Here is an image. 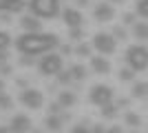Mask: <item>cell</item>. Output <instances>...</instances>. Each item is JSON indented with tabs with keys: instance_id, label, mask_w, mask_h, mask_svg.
<instances>
[{
	"instance_id": "obj_8",
	"label": "cell",
	"mask_w": 148,
	"mask_h": 133,
	"mask_svg": "<svg viewBox=\"0 0 148 133\" xmlns=\"http://www.w3.org/2000/svg\"><path fill=\"white\" fill-rule=\"evenodd\" d=\"M31 118L29 115H25V113H16L11 118V122H9V129H11L13 133H29L31 131Z\"/></svg>"
},
{
	"instance_id": "obj_15",
	"label": "cell",
	"mask_w": 148,
	"mask_h": 133,
	"mask_svg": "<svg viewBox=\"0 0 148 133\" xmlns=\"http://www.w3.org/2000/svg\"><path fill=\"white\" fill-rule=\"evenodd\" d=\"M58 102H60L62 109H71L75 102H77V95H75L73 91H62L60 98H58Z\"/></svg>"
},
{
	"instance_id": "obj_22",
	"label": "cell",
	"mask_w": 148,
	"mask_h": 133,
	"mask_svg": "<svg viewBox=\"0 0 148 133\" xmlns=\"http://www.w3.org/2000/svg\"><path fill=\"white\" fill-rule=\"evenodd\" d=\"M11 47V36L7 31H0V51H7Z\"/></svg>"
},
{
	"instance_id": "obj_36",
	"label": "cell",
	"mask_w": 148,
	"mask_h": 133,
	"mask_svg": "<svg viewBox=\"0 0 148 133\" xmlns=\"http://www.w3.org/2000/svg\"><path fill=\"white\" fill-rule=\"evenodd\" d=\"M5 60H7V51H0V64L5 62Z\"/></svg>"
},
{
	"instance_id": "obj_17",
	"label": "cell",
	"mask_w": 148,
	"mask_h": 133,
	"mask_svg": "<svg viewBox=\"0 0 148 133\" xmlns=\"http://www.w3.org/2000/svg\"><path fill=\"white\" fill-rule=\"evenodd\" d=\"M133 98H148V82H135L133 84Z\"/></svg>"
},
{
	"instance_id": "obj_19",
	"label": "cell",
	"mask_w": 148,
	"mask_h": 133,
	"mask_svg": "<svg viewBox=\"0 0 148 133\" xmlns=\"http://www.w3.org/2000/svg\"><path fill=\"white\" fill-rule=\"evenodd\" d=\"M69 71H71V78H73V80H84V78H86V69H84L82 64H73Z\"/></svg>"
},
{
	"instance_id": "obj_25",
	"label": "cell",
	"mask_w": 148,
	"mask_h": 133,
	"mask_svg": "<svg viewBox=\"0 0 148 133\" xmlns=\"http://www.w3.org/2000/svg\"><path fill=\"white\" fill-rule=\"evenodd\" d=\"M11 104H13L11 98H9L5 91H0V109H5V111H7V109H11Z\"/></svg>"
},
{
	"instance_id": "obj_35",
	"label": "cell",
	"mask_w": 148,
	"mask_h": 133,
	"mask_svg": "<svg viewBox=\"0 0 148 133\" xmlns=\"http://www.w3.org/2000/svg\"><path fill=\"white\" fill-rule=\"evenodd\" d=\"M106 133H122V127H108Z\"/></svg>"
},
{
	"instance_id": "obj_30",
	"label": "cell",
	"mask_w": 148,
	"mask_h": 133,
	"mask_svg": "<svg viewBox=\"0 0 148 133\" xmlns=\"http://www.w3.org/2000/svg\"><path fill=\"white\" fill-rule=\"evenodd\" d=\"M60 102H53V104H49V113H60Z\"/></svg>"
},
{
	"instance_id": "obj_2",
	"label": "cell",
	"mask_w": 148,
	"mask_h": 133,
	"mask_svg": "<svg viewBox=\"0 0 148 133\" xmlns=\"http://www.w3.org/2000/svg\"><path fill=\"white\" fill-rule=\"evenodd\" d=\"M126 62L133 71H146L148 69V49L142 44H133L126 49Z\"/></svg>"
},
{
	"instance_id": "obj_39",
	"label": "cell",
	"mask_w": 148,
	"mask_h": 133,
	"mask_svg": "<svg viewBox=\"0 0 148 133\" xmlns=\"http://www.w3.org/2000/svg\"><path fill=\"white\" fill-rule=\"evenodd\" d=\"M111 2H115V5H122V2H126V0H111Z\"/></svg>"
},
{
	"instance_id": "obj_16",
	"label": "cell",
	"mask_w": 148,
	"mask_h": 133,
	"mask_svg": "<svg viewBox=\"0 0 148 133\" xmlns=\"http://www.w3.org/2000/svg\"><path fill=\"white\" fill-rule=\"evenodd\" d=\"M133 36L137 40H148V22H133Z\"/></svg>"
},
{
	"instance_id": "obj_34",
	"label": "cell",
	"mask_w": 148,
	"mask_h": 133,
	"mask_svg": "<svg viewBox=\"0 0 148 133\" xmlns=\"http://www.w3.org/2000/svg\"><path fill=\"white\" fill-rule=\"evenodd\" d=\"M60 51L64 53V56H66V53H71L73 49H71V44H62V47H60Z\"/></svg>"
},
{
	"instance_id": "obj_31",
	"label": "cell",
	"mask_w": 148,
	"mask_h": 133,
	"mask_svg": "<svg viewBox=\"0 0 148 133\" xmlns=\"http://www.w3.org/2000/svg\"><path fill=\"white\" fill-rule=\"evenodd\" d=\"M135 22V13H126L124 16V25H133Z\"/></svg>"
},
{
	"instance_id": "obj_33",
	"label": "cell",
	"mask_w": 148,
	"mask_h": 133,
	"mask_svg": "<svg viewBox=\"0 0 148 133\" xmlns=\"http://www.w3.org/2000/svg\"><path fill=\"white\" fill-rule=\"evenodd\" d=\"M20 64H25V67H29V64H33V60H31V56H25L22 60H20Z\"/></svg>"
},
{
	"instance_id": "obj_10",
	"label": "cell",
	"mask_w": 148,
	"mask_h": 133,
	"mask_svg": "<svg viewBox=\"0 0 148 133\" xmlns=\"http://www.w3.org/2000/svg\"><path fill=\"white\" fill-rule=\"evenodd\" d=\"M62 18H64V22H66L69 29H75V27H82V22H84V18H82V13L77 11V9H71V7H66L64 11H62Z\"/></svg>"
},
{
	"instance_id": "obj_4",
	"label": "cell",
	"mask_w": 148,
	"mask_h": 133,
	"mask_svg": "<svg viewBox=\"0 0 148 133\" xmlns=\"http://www.w3.org/2000/svg\"><path fill=\"white\" fill-rule=\"evenodd\" d=\"M40 73L42 76H58L62 71V56L60 53H53V51H49V53H42V60H40Z\"/></svg>"
},
{
	"instance_id": "obj_27",
	"label": "cell",
	"mask_w": 148,
	"mask_h": 133,
	"mask_svg": "<svg viewBox=\"0 0 148 133\" xmlns=\"http://www.w3.org/2000/svg\"><path fill=\"white\" fill-rule=\"evenodd\" d=\"M82 36H84V31H82V27H75V29H69V38H71V40H80Z\"/></svg>"
},
{
	"instance_id": "obj_9",
	"label": "cell",
	"mask_w": 148,
	"mask_h": 133,
	"mask_svg": "<svg viewBox=\"0 0 148 133\" xmlns=\"http://www.w3.org/2000/svg\"><path fill=\"white\" fill-rule=\"evenodd\" d=\"M95 20L97 22H111L115 18V9H113V2H99L95 7V11H93Z\"/></svg>"
},
{
	"instance_id": "obj_21",
	"label": "cell",
	"mask_w": 148,
	"mask_h": 133,
	"mask_svg": "<svg viewBox=\"0 0 148 133\" xmlns=\"http://www.w3.org/2000/svg\"><path fill=\"white\" fill-rule=\"evenodd\" d=\"M91 51H93V47H91V44L82 42L80 47L75 49V53H77V56H80V58H91Z\"/></svg>"
},
{
	"instance_id": "obj_13",
	"label": "cell",
	"mask_w": 148,
	"mask_h": 133,
	"mask_svg": "<svg viewBox=\"0 0 148 133\" xmlns=\"http://www.w3.org/2000/svg\"><path fill=\"white\" fill-rule=\"evenodd\" d=\"M20 25H22V29H25V31H42V22H40V18H38V16H33V13L25 16V18L20 20Z\"/></svg>"
},
{
	"instance_id": "obj_26",
	"label": "cell",
	"mask_w": 148,
	"mask_h": 133,
	"mask_svg": "<svg viewBox=\"0 0 148 133\" xmlns=\"http://www.w3.org/2000/svg\"><path fill=\"white\" fill-rule=\"evenodd\" d=\"M58 80H60L62 84H71V80H73V78H71V71H64V69H62L60 73H58Z\"/></svg>"
},
{
	"instance_id": "obj_14",
	"label": "cell",
	"mask_w": 148,
	"mask_h": 133,
	"mask_svg": "<svg viewBox=\"0 0 148 133\" xmlns=\"http://www.w3.org/2000/svg\"><path fill=\"white\" fill-rule=\"evenodd\" d=\"M62 122H64V118H62L60 113H49V115H47V120H44V127L49 129V131H60Z\"/></svg>"
},
{
	"instance_id": "obj_6",
	"label": "cell",
	"mask_w": 148,
	"mask_h": 133,
	"mask_svg": "<svg viewBox=\"0 0 148 133\" xmlns=\"http://www.w3.org/2000/svg\"><path fill=\"white\" fill-rule=\"evenodd\" d=\"M113 89L108 87V84H95V87L91 89V93H88V100H91V104H95V107H104V104H108V102H113Z\"/></svg>"
},
{
	"instance_id": "obj_40",
	"label": "cell",
	"mask_w": 148,
	"mask_h": 133,
	"mask_svg": "<svg viewBox=\"0 0 148 133\" xmlns=\"http://www.w3.org/2000/svg\"><path fill=\"white\" fill-rule=\"evenodd\" d=\"M0 91H5V82L2 80H0Z\"/></svg>"
},
{
	"instance_id": "obj_32",
	"label": "cell",
	"mask_w": 148,
	"mask_h": 133,
	"mask_svg": "<svg viewBox=\"0 0 148 133\" xmlns=\"http://www.w3.org/2000/svg\"><path fill=\"white\" fill-rule=\"evenodd\" d=\"M91 131H93V133H106V127H104V124H95Z\"/></svg>"
},
{
	"instance_id": "obj_11",
	"label": "cell",
	"mask_w": 148,
	"mask_h": 133,
	"mask_svg": "<svg viewBox=\"0 0 148 133\" xmlns=\"http://www.w3.org/2000/svg\"><path fill=\"white\" fill-rule=\"evenodd\" d=\"M27 7L25 0H0V13H18Z\"/></svg>"
},
{
	"instance_id": "obj_23",
	"label": "cell",
	"mask_w": 148,
	"mask_h": 133,
	"mask_svg": "<svg viewBox=\"0 0 148 133\" xmlns=\"http://www.w3.org/2000/svg\"><path fill=\"white\" fill-rule=\"evenodd\" d=\"M135 11L142 16V18H148V0H137V7Z\"/></svg>"
},
{
	"instance_id": "obj_37",
	"label": "cell",
	"mask_w": 148,
	"mask_h": 133,
	"mask_svg": "<svg viewBox=\"0 0 148 133\" xmlns=\"http://www.w3.org/2000/svg\"><path fill=\"white\" fill-rule=\"evenodd\" d=\"M75 2H77V5H80V7H86L88 2H91V0H75Z\"/></svg>"
},
{
	"instance_id": "obj_1",
	"label": "cell",
	"mask_w": 148,
	"mask_h": 133,
	"mask_svg": "<svg viewBox=\"0 0 148 133\" xmlns=\"http://www.w3.org/2000/svg\"><path fill=\"white\" fill-rule=\"evenodd\" d=\"M56 47H60V38L56 33H42V31H27L20 38H16V49L22 56H42L49 53Z\"/></svg>"
},
{
	"instance_id": "obj_24",
	"label": "cell",
	"mask_w": 148,
	"mask_h": 133,
	"mask_svg": "<svg viewBox=\"0 0 148 133\" xmlns=\"http://www.w3.org/2000/svg\"><path fill=\"white\" fill-rule=\"evenodd\" d=\"M133 78H135V71L130 69V67L119 69V80H122V82H128V80H133Z\"/></svg>"
},
{
	"instance_id": "obj_28",
	"label": "cell",
	"mask_w": 148,
	"mask_h": 133,
	"mask_svg": "<svg viewBox=\"0 0 148 133\" xmlns=\"http://www.w3.org/2000/svg\"><path fill=\"white\" fill-rule=\"evenodd\" d=\"M113 38H115V40H126V31H124L122 27H115V31H113Z\"/></svg>"
},
{
	"instance_id": "obj_7",
	"label": "cell",
	"mask_w": 148,
	"mask_h": 133,
	"mask_svg": "<svg viewBox=\"0 0 148 133\" xmlns=\"http://www.w3.org/2000/svg\"><path fill=\"white\" fill-rule=\"evenodd\" d=\"M20 102L25 104L27 109H40L42 107V91H38V89H25L22 93H20Z\"/></svg>"
},
{
	"instance_id": "obj_38",
	"label": "cell",
	"mask_w": 148,
	"mask_h": 133,
	"mask_svg": "<svg viewBox=\"0 0 148 133\" xmlns=\"http://www.w3.org/2000/svg\"><path fill=\"white\" fill-rule=\"evenodd\" d=\"M0 133H13V131L9 127H0Z\"/></svg>"
},
{
	"instance_id": "obj_12",
	"label": "cell",
	"mask_w": 148,
	"mask_h": 133,
	"mask_svg": "<svg viewBox=\"0 0 148 133\" xmlns=\"http://www.w3.org/2000/svg\"><path fill=\"white\" fill-rule=\"evenodd\" d=\"M91 69L95 71V73H102V76H104V73L111 71V62H108L102 53H99V56H91Z\"/></svg>"
},
{
	"instance_id": "obj_18",
	"label": "cell",
	"mask_w": 148,
	"mask_h": 133,
	"mask_svg": "<svg viewBox=\"0 0 148 133\" xmlns=\"http://www.w3.org/2000/svg\"><path fill=\"white\" fill-rule=\"evenodd\" d=\"M124 122H126L128 127H139V124H142V118H139L135 111H126V113H124Z\"/></svg>"
},
{
	"instance_id": "obj_20",
	"label": "cell",
	"mask_w": 148,
	"mask_h": 133,
	"mask_svg": "<svg viewBox=\"0 0 148 133\" xmlns=\"http://www.w3.org/2000/svg\"><path fill=\"white\" fill-rule=\"evenodd\" d=\"M99 109H102L99 113L104 115V118H108V120H111V118H115V115H117V107H115L113 102H108V104H104V107H99Z\"/></svg>"
},
{
	"instance_id": "obj_29",
	"label": "cell",
	"mask_w": 148,
	"mask_h": 133,
	"mask_svg": "<svg viewBox=\"0 0 148 133\" xmlns=\"http://www.w3.org/2000/svg\"><path fill=\"white\" fill-rule=\"evenodd\" d=\"M71 133H93V131H91V129H86L84 124H77V127H73V131H71Z\"/></svg>"
},
{
	"instance_id": "obj_3",
	"label": "cell",
	"mask_w": 148,
	"mask_h": 133,
	"mask_svg": "<svg viewBox=\"0 0 148 133\" xmlns=\"http://www.w3.org/2000/svg\"><path fill=\"white\" fill-rule=\"evenodd\" d=\"M29 9L38 18H56L60 16V0H29Z\"/></svg>"
},
{
	"instance_id": "obj_41",
	"label": "cell",
	"mask_w": 148,
	"mask_h": 133,
	"mask_svg": "<svg viewBox=\"0 0 148 133\" xmlns=\"http://www.w3.org/2000/svg\"><path fill=\"white\" fill-rule=\"evenodd\" d=\"M31 133H42V131H33V129H31Z\"/></svg>"
},
{
	"instance_id": "obj_5",
	"label": "cell",
	"mask_w": 148,
	"mask_h": 133,
	"mask_svg": "<svg viewBox=\"0 0 148 133\" xmlns=\"http://www.w3.org/2000/svg\"><path fill=\"white\" fill-rule=\"evenodd\" d=\"M93 49H97V53H102V56H111V53H115V49H117V40L113 38V33L99 31V33H95V38H93Z\"/></svg>"
}]
</instances>
